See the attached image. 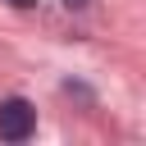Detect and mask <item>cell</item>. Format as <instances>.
Instances as JSON below:
<instances>
[{"mask_svg": "<svg viewBox=\"0 0 146 146\" xmlns=\"http://www.w3.org/2000/svg\"><path fill=\"white\" fill-rule=\"evenodd\" d=\"M64 5H68V9H82V5H87V0H64Z\"/></svg>", "mask_w": 146, "mask_h": 146, "instance_id": "cell-3", "label": "cell"}, {"mask_svg": "<svg viewBox=\"0 0 146 146\" xmlns=\"http://www.w3.org/2000/svg\"><path fill=\"white\" fill-rule=\"evenodd\" d=\"M9 5H14V9H32L36 0H9Z\"/></svg>", "mask_w": 146, "mask_h": 146, "instance_id": "cell-2", "label": "cell"}, {"mask_svg": "<svg viewBox=\"0 0 146 146\" xmlns=\"http://www.w3.org/2000/svg\"><path fill=\"white\" fill-rule=\"evenodd\" d=\"M32 128H36V110H32L23 96H9V100L0 105V137H5V141H27Z\"/></svg>", "mask_w": 146, "mask_h": 146, "instance_id": "cell-1", "label": "cell"}]
</instances>
